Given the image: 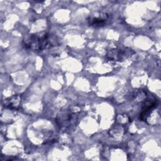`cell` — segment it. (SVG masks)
Wrapping results in <instances>:
<instances>
[{"label":"cell","mask_w":161,"mask_h":161,"mask_svg":"<svg viewBox=\"0 0 161 161\" xmlns=\"http://www.w3.org/2000/svg\"><path fill=\"white\" fill-rule=\"evenodd\" d=\"M135 52L129 48H113L107 51L106 57L111 61L120 62L131 56Z\"/></svg>","instance_id":"cell-4"},{"label":"cell","mask_w":161,"mask_h":161,"mask_svg":"<svg viewBox=\"0 0 161 161\" xmlns=\"http://www.w3.org/2000/svg\"><path fill=\"white\" fill-rule=\"evenodd\" d=\"M21 97L19 95H13L4 100V105L6 108L11 109H17L21 104Z\"/></svg>","instance_id":"cell-6"},{"label":"cell","mask_w":161,"mask_h":161,"mask_svg":"<svg viewBox=\"0 0 161 161\" xmlns=\"http://www.w3.org/2000/svg\"><path fill=\"white\" fill-rule=\"evenodd\" d=\"M158 101L155 99H148L143 103L140 114V119L143 121H148L152 112L157 107Z\"/></svg>","instance_id":"cell-5"},{"label":"cell","mask_w":161,"mask_h":161,"mask_svg":"<svg viewBox=\"0 0 161 161\" xmlns=\"http://www.w3.org/2000/svg\"><path fill=\"white\" fill-rule=\"evenodd\" d=\"M23 42L26 48L35 52L50 49L59 45L57 36L46 31L30 34L24 38Z\"/></svg>","instance_id":"cell-1"},{"label":"cell","mask_w":161,"mask_h":161,"mask_svg":"<svg viewBox=\"0 0 161 161\" xmlns=\"http://www.w3.org/2000/svg\"><path fill=\"white\" fill-rule=\"evenodd\" d=\"M112 16L107 13L96 11L91 14L87 19V24L89 26L99 28L108 26L110 24Z\"/></svg>","instance_id":"cell-3"},{"label":"cell","mask_w":161,"mask_h":161,"mask_svg":"<svg viewBox=\"0 0 161 161\" xmlns=\"http://www.w3.org/2000/svg\"><path fill=\"white\" fill-rule=\"evenodd\" d=\"M78 118L79 111L68 108L60 111L57 114L55 122L61 130L67 131L70 130L76 126Z\"/></svg>","instance_id":"cell-2"}]
</instances>
